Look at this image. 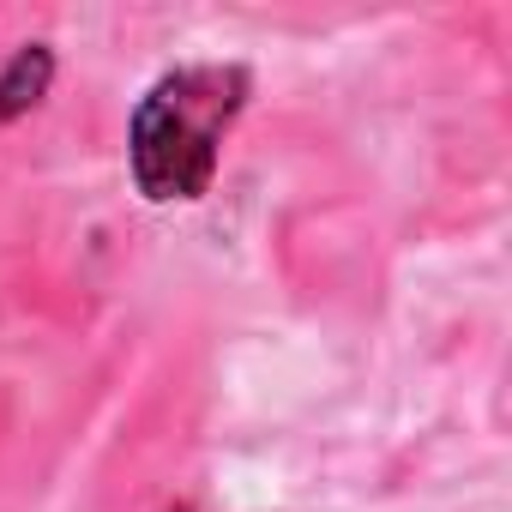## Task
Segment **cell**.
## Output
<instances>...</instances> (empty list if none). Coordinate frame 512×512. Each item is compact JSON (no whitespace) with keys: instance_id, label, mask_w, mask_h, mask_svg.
Returning <instances> with one entry per match:
<instances>
[{"instance_id":"cell-1","label":"cell","mask_w":512,"mask_h":512,"mask_svg":"<svg viewBox=\"0 0 512 512\" xmlns=\"http://www.w3.org/2000/svg\"><path fill=\"white\" fill-rule=\"evenodd\" d=\"M253 97L247 67L235 61H187L145 85L127 115V175L151 205H193L211 193L223 139L235 133Z\"/></svg>"},{"instance_id":"cell-2","label":"cell","mask_w":512,"mask_h":512,"mask_svg":"<svg viewBox=\"0 0 512 512\" xmlns=\"http://www.w3.org/2000/svg\"><path fill=\"white\" fill-rule=\"evenodd\" d=\"M55 73H61V61H55L49 43H19V49L7 55V67H0V127H13V121H25L31 109H43Z\"/></svg>"},{"instance_id":"cell-3","label":"cell","mask_w":512,"mask_h":512,"mask_svg":"<svg viewBox=\"0 0 512 512\" xmlns=\"http://www.w3.org/2000/svg\"><path fill=\"white\" fill-rule=\"evenodd\" d=\"M169 512H193V506H169Z\"/></svg>"}]
</instances>
